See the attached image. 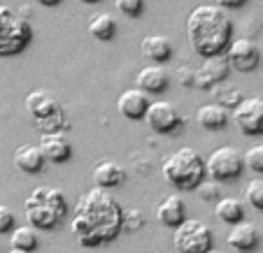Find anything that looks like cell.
Returning <instances> with one entry per match:
<instances>
[{
    "label": "cell",
    "mask_w": 263,
    "mask_h": 253,
    "mask_svg": "<svg viewBox=\"0 0 263 253\" xmlns=\"http://www.w3.org/2000/svg\"><path fill=\"white\" fill-rule=\"evenodd\" d=\"M89 33L93 35L96 40L109 42L117 35V19L112 14H107V12H100V14L89 19Z\"/></svg>",
    "instance_id": "23"
},
{
    "label": "cell",
    "mask_w": 263,
    "mask_h": 253,
    "mask_svg": "<svg viewBox=\"0 0 263 253\" xmlns=\"http://www.w3.org/2000/svg\"><path fill=\"white\" fill-rule=\"evenodd\" d=\"M117 10L121 14L135 19V16H140L144 12V0H117Z\"/></svg>",
    "instance_id": "29"
},
{
    "label": "cell",
    "mask_w": 263,
    "mask_h": 253,
    "mask_svg": "<svg viewBox=\"0 0 263 253\" xmlns=\"http://www.w3.org/2000/svg\"><path fill=\"white\" fill-rule=\"evenodd\" d=\"M231 119L245 137H263V100L261 98H242L233 110Z\"/></svg>",
    "instance_id": "9"
},
{
    "label": "cell",
    "mask_w": 263,
    "mask_h": 253,
    "mask_svg": "<svg viewBox=\"0 0 263 253\" xmlns=\"http://www.w3.org/2000/svg\"><path fill=\"white\" fill-rule=\"evenodd\" d=\"M242 160H245V167H249L256 174H263V144H254L252 149H247Z\"/></svg>",
    "instance_id": "26"
},
{
    "label": "cell",
    "mask_w": 263,
    "mask_h": 253,
    "mask_svg": "<svg viewBox=\"0 0 263 253\" xmlns=\"http://www.w3.org/2000/svg\"><path fill=\"white\" fill-rule=\"evenodd\" d=\"M245 170V160L235 146H219L205 160V174L217 184H229L240 179Z\"/></svg>",
    "instance_id": "7"
},
{
    "label": "cell",
    "mask_w": 263,
    "mask_h": 253,
    "mask_svg": "<svg viewBox=\"0 0 263 253\" xmlns=\"http://www.w3.org/2000/svg\"><path fill=\"white\" fill-rule=\"evenodd\" d=\"M26 110L40 133H63L70 125L63 104L47 91H30L26 95Z\"/></svg>",
    "instance_id": "5"
},
{
    "label": "cell",
    "mask_w": 263,
    "mask_h": 253,
    "mask_svg": "<svg viewBox=\"0 0 263 253\" xmlns=\"http://www.w3.org/2000/svg\"><path fill=\"white\" fill-rule=\"evenodd\" d=\"M223 58H226L229 68L235 70V72H254L261 63V49L249 37H238L229 45Z\"/></svg>",
    "instance_id": "10"
},
{
    "label": "cell",
    "mask_w": 263,
    "mask_h": 253,
    "mask_svg": "<svg viewBox=\"0 0 263 253\" xmlns=\"http://www.w3.org/2000/svg\"><path fill=\"white\" fill-rule=\"evenodd\" d=\"M177 81L182 86H194V70H189V68H179L177 70Z\"/></svg>",
    "instance_id": "31"
},
{
    "label": "cell",
    "mask_w": 263,
    "mask_h": 253,
    "mask_svg": "<svg viewBox=\"0 0 263 253\" xmlns=\"http://www.w3.org/2000/svg\"><path fill=\"white\" fill-rule=\"evenodd\" d=\"M144 121L154 133L159 135H175L182 128V116H179L177 107L165 100H156V102H149Z\"/></svg>",
    "instance_id": "11"
},
{
    "label": "cell",
    "mask_w": 263,
    "mask_h": 253,
    "mask_svg": "<svg viewBox=\"0 0 263 253\" xmlns=\"http://www.w3.org/2000/svg\"><path fill=\"white\" fill-rule=\"evenodd\" d=\"M135 84H138L135 89H140L147 95H161V93H165V89H168L170 77L161 65H147V68H142L138 72Z\"/></svg>",
    "instance_id": "15"
},
{
    "label": "cell",
    "mask_w": 263,
    "mask_h": 253,
    "mask_svg": "<svg viewBox=\"0 0 263 253\" xmlns=\"http://www.w3.org/2000/svg\"><path fill=\"white\" fill-rule=\"evenodd\" d=\"M258 242H261V235H258V228L252 223V221H240V223H235L229 233V246L235 248L238 253L256 251Z\"/></svg>",
    "instance_id": "16"
},
{
    "label": "cell",
    "mask_w": 263,
    "mask_h": 253,
    "mask_svg": "<svg viewBox=\"0 0 263 253\" xmlns=\"http://www.w3.org/2000/svg\"><path fill=\"white\" fill-rule=\"evenodd\" d=\"M91 177H93L96 188L112 191V188H119L126 181V170L119 163H115V160H100L93 167Z\"/></svg>",
    "instance_id": "17"
},
{
    "label": "cell",
    "mask_w": 263,
    "mask_h": 253,
    "mask_svg": "<svg viewBox=\"0 0 263 253\" xmlns=\"http://www.w3.org/2000/svg\"><path fill=\"white\" fill-rule=\"evenodd\" d=\"M14 212H12L7 204H0V235H5V233H12L14 230Z\"/></svg>",
    "instance_id": "30"
},
{
    "label": "cell",
    "mask_w": 263,
    "mask_h": 253,
    "mask_svg": "<svg viewBox=\"0 0 263 253\" xmlns=\"http://www.w3.org/2000/svg\"><path fill=\"white\" fill-rule=\"evenodd\" d=\"M144 225V216L138 212V209H124L121 214V233H135Z\"/></svg>",
    "instance_id": "27"
},
{
    "label": "cell",
    "mask_w": 263,
    "mask_h": 253,
    "mask_svg": "<svg viewBox=\"0 0 263 253\" xmlns=\"http://www.w3.org/2000/svg\"><path fill=\"white\" fill-rule=\"evenodd\" d=\"M37 149L49 163H65L72 158V144L63 133H42Z\"/></svg>",
    "instance_id": "13"
},
{
    "label": "cell",
    "mask_w": 263,
    "mask_h": 253,
    "mask_svg": "<svg viewBox=\"0 0 263 253\" xmlns=\"http://www.w3.org/2000/svg\"><path fill=\"white\" fill-rule=\"evenodd\" d=\"M10 246L19 248V251H37L40 248V237H37V230H33L30 225H21V228H14L10 235Z\"/></svg>",
    "instance_id": "24"
},
{
    "label": "cell",
    "mask_w": 263,
    "mask_h": 253,
    "mask_svg": "<svg viewBox=\"0 0 263 253\" xmlns=\"http://www.w3.org/2000/svg\"><path fill=\"white\" fill-rule=\"evenodd\" d=\"M33 40V26L28 24L21 12L0 5V58L16 56L26 49Z\"/></svg>",
    "instance_id": "6"
},
{
    "label": "cell",
    "mask_w": 263,
    "mask_h": 253,
    "mask_svg": "<svg viewBox=\"0 0 263 253\" xmlns=\"http://www.w3.org/2000/svg\"><path fill=\"white\" fill-rule=\"evenodd\" d=\"M68 214V200L56 186H37L24 200L26 223L33 230H54Z\"/></svg>",
    "instance_id": "3"
},
{
    "label": "cell",
    "mask_w": 263,
    "mask_h": 253,
    "mask_svg": "<svg viewBox=\"0 0 263 253\" xmlns=\"http://www.w3.org/2000/svg\"><path fill=\"white\" fill-rule=\"evenodd\" d=\"M35 5H42V7H56L61 5V0H33Z\"/></svg>",
    "instance_id": "33"
},
{
    "label": "cell",
    "mask_w": 263,
    "mask_h": 253,
    "mask_svg": "<svg viewBox=\"0 0 263 253\" xmlns=\"http://www.w3.org/2000/svg\"><path fill=\"white\" fill-rule=\"evenodd\" d=\"M45 156L40 154V149L35 144H21L19 149L14 151V167L19 172L26 174H40L45 170Z\"/></svg>",
    "instance_id": "19"
},
{
    "label": "cell",
    "mask_w": 263,
    "mask_h": 253,
    "mask_svg": "<svg viewBox=\"0 0 263 253\" xmlns=\"http://www.w3.org/2000/svg\"><path fill=\"white\" fill-rule=\"evenodd\" d=\"M196 193H198V198L205 200V202H219V200H221V191H219L217 181H203V184L196 188Z\"/></svg>",
    "instance_id": "28"
},
{
    "label": "cell",
    "mask_w": 263,
    "mask_h": 253,
    "mask_svg": "<svg viewBox=\"0 0 263 253\" xmlns=\"http://www.w3.org/2000/svg\"><path fill=\"white\" fill-rule=\"evenodd\" d=\"M163 179L177 191H196L205 181V160L196 149L182 146L163 160Z\"/></svg>",
    "instance_id": "4"
},
{
    "label": "cell",
    "mask_w": 263,
    "mask_h": 253,
    "mask_svg": "<svg viewBox=\"0 0 263 253\" xmlns=\"http://www.w3.org/2000/svg\"><path fill=\"white\" fill-rule=\"evenodd\" d=\"M231 114L226 107H221L219 102H210V104H200L196 112V121L203 130H221L226 128Z\"/></svg>",
    "instance_id": "20"
},
{
    "label": "cell",
    "mask_w": 263,
    "mask_h": 253,
    "mask_svg": "<svg viewBox=\"0 0 263 253\" xmlns=\"http://www.w3.org/2000/svg\"><path fill=\"white\" fill-rule=\"evenodd\" d=\"M82 3H100V0H82Z\"/></svg>",
    "instance_id": "35"
},
{
    "label": "cell",
    "mask_w": 263,
    "mask_h": 253,
    "mask_svg": "<svg viewBox=\"0 0 263 253\" xmlns=\"http://www.w3.org/2000/svg\"><path fill=\"white\" fill-rule=\"evenodd\" d=\"M10 253H28V251H19V248H10Z\"/></svg>",
    "instance_id": "34"
},
{
    "label": "cell",
    "mask_w": 263,
    "mask_h": 253,
    "mask_svg": "<svg viewBox=\"0 0 263 253\" xmlns=\"http://www.w3.org/2000/svg\"><path fill=\"white\" fill-rule=\"evenodd\" d=\"M214 216L226 225H235L245 221V204L238 198H221L214 204Z\"/></svg>",
    "instance_id": "22"
},
{
    "label": "cell",
    "mask_w": 263,
    "mask_h": 253,
    "mask_svg": "<svg viewBox=\"0 0 263 253\" xmlns=\"http://www.w3.org/2000/svg\"><path fill=\"white\" fill-rule=\"evenodd\" d=\"M245 200H247L254 209L263 212V179H252V181L245 186Z\"/></svg>",
    "instance_id": "25"
},
{
    "label": "cell",
    "mask_w": 263,
    "mask_h": 253,
    "mask_svg": "<svg viewBox=\"0 0 263 253\" xmlns=\"http://www.w3.org/2000/svg\"><path fill=\"white\" fill-rule=\"evenodd\" d=\"M245 3L247 0H217V7H221V10H238Z\"/></svg>",
    "instance_id": "32"
},
{
    "label": "cell",
    "mask_w": 263,
    "mask_h": 253,
    "mask_svg": "<svg viewBox=\"0 0 263 253\" xmlns=\"http://www.w3.org/2000/svg\"><path fill=\"white\" fill-rule=\"evenodd\" d=\"M229 72H231V68L223 56L205 58V63L200 65L198 70H194V86L208 91V89H212V86L221 84V81L229 77Z\"/></svg>",
    "instance_id": "12"
},
{
    "label": "cell",
    "mask_w": 263,
    "mask_h": 253,
    "mask_svg": "<svg viewBox=\"0 0 263 253\" xmlns=\"http://www.w3.org/2000/svg\"><path fill=\"white\" fill-rule=\"evenodd\" d=\"M186 33L196 54L203 58H214L226 54L229 45L233 42V21L221 7L198 5L189 14Z\"/></svg>",
    "instance_id": "2"
},
{
    "label": "cell",
    "mask_w": 263,
    "mask_h": 253,
    "mask_svg": "<svg viewBox=\"0 0 263 253\" xmlns=\"http://www.w3.org/2000/svg\"><path fill=\"white\" fill-rule=\"evenodd\" d=\"M149 102H152L149 95L142 93L140 89H126L124 93L119 95V100H117V110H119V114L124 116V119L140 121V119H144V114H147Z\"/></svg>",
    "instance_id": "14"
},
{
    "label": "cell",
    "mask_w": 263,
    "mask_h": 253,
    "mask_svg": "<svg viewBox=\"0 0 263 253\" xmlns=\"http://www.w3.org/2000/svg\"><path fill=\"white\" fill-rule=\"evenodd\" d=\"M210 253H219V251H210Z\"/></svg>",
    "instance_id": "36"
},
{
    "label": "cell",
    "mask_w": 263,
    "mask_h": 253,
    "mask_svg": "<svg viewBox=\"0 0 263 253\" xmlns=\"http://www.w3.org/2000/svg\"><path fill=\"white\" fill-rule=\"evenodd\" d=\"M140 51H142L144 58L163 63V60H168L173 56V45H170L165 35H147L142 45H140Z\"/></svg>",
    "instance_id": "21"
},
{
    "label": "cell",
    "mask_w": 263,
    "mask_h": 253,
    "mask_svg": "<svg viewBox=\"0 0 263 253\" xmlns=\"http://www.w3.org/2000/svg\"><path fill=\"white\" fill-rule=\"evenodd\" d=\"M121 209L119 200L109 191L91 188L80 195L70 221V233L84 248H98L115 242L121 235Z\"/></svg>",
    "instance_id": "1"
},
{
    "label": "cell",
    "mask_w": 263,
    "mask_h": 253,
    "mask_svg": "<svg viewBox=\"0 0 263 253\" xmlns=\"http://www.w3.org/2000/svg\"><path fill=\"white\" fill-rule=\"evenodd\" d=\"M173 244L177 253H210L214 244V235L210 225L198 219H186L179 228H175Z\"/></svg>",
    "instance_id": "8"
},
{
    "label": "cell",
    "mask_w": 263,
    "mask_h": 253,
    "mask_svg": "<svg viewBox=\"0 0 263 253\" xmlns=\"http://www.w3.org/2000/svg\"><path fill=\"white\" fill-rule=\"evenodd\" d=\"M156 221L165 228H179L186 221V204L179 195H168L156 207Z\"/></svg>",
    "instance_id": "18"
}]
</instances>
